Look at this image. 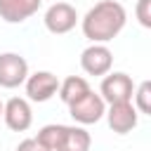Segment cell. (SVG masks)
<instances>
[{
	"label": "cell",
	"mask_w": 151,
	"mask_h": 151,
	"mask_svg": "<svg viewBox=\"0 0 151 151\" xmlns=\"http://www.w3.org/2000/svg\"><path fill=\"white\" fill-rule=\"evenodd\" d=\"M127 21V12L118 0H101L87 9L83 17V33L92 42H109L113 40Z\"/></svg>",
	"instance_id": "obj_1"
},
{
	"label": "cell",
	"mask_w": 151,
	"mask_h": 151,
	"mask_svg": "<svg viewBox=\"0 0 151 151\" xmlns=\"http://www.w3.org/2000/svg\"><path fill=\"white\" fill-rule=\"evenodd\" d=\"M68 113L76 123L80 125H92V123H99L106 113V101L101 99V94L87 90L83 97H78L76 101L68 104Z\"/></svg>",
	"instance_id": "obj_2"
},
{
	"label": "cell",
	"mask_w": 151,
	"mask_h": 151,
	"mask_svg": "<svg viewBox=\"0 0 151 151\" xmlns=\"http://www.w3.org/2000/svg\"><path fill=\"white\" fill-rule=\"evenodd\" d=\"M28 78V61L17 52H2L0 54V87L14 90L24 85Z\"/></svg>",
	"instance_id": "obj_3"
},
{
	"label": "cell",
	"mask_w": 151,
	"mask_h": 151,
	"mask_svg": "<svg viewBox=\"0 0 151 151\" xmlns=\"http://www.w3.org/2000/svg\"><path fill=\"white\" fill-rule=\"evenodd\" d=\"M132 92H134V85H132V78L123 71H109L101 80V87H99V94L104 101L109 104H116V101H132Z\"/></svg>",
	"instance_id": "obj_4"
},
{
	"label": "cell",
	"mask_w": 151,
	"mask_h": 151,
	"mask_svg": "<svg viewBox=\"0 0 151 151\" xmlns=\"http://www.w3.org/2000/svg\"><path fill=\"white\" fill-rule=\"evenodd\" d=\"M42 21H45V28H47L50 33L64 35V33H68V31L76 28V24H78V12H76V7L68 5V2H54V5L47 7Z\"/></svg>",
	"instance_id": "obj_5"
},
{
	"label": "cell",
	"mask_w": 151,
	"mask_h": 151,
	"mask_svg": "<svg viewBox=\"0 0 151 151\" xmlns=\"http://www.w3.org/2000/svg\"><path fill=\"white\" fill-rule=\"evenodd\" d=\"M80 66L87 76H106L113 66V52L104 42H92L80 54Z\"/></svg>",
	"instance_id": "obj_6"
},
{
	"label": "cell",
	"mask_w": 151,
	"mask_h": 151,
	"mask_svg": "<svg viewBox=\"0 0 151 151\" xmlns=\"http://www.w3.org/2000/svg\"><path fill=\"white\" fill-rule=\"evenodd\" d=\"M106 120H109V127L116 132V134H127L137 127V120H139V111L134 109L132 101H116V104H109V111L104 113Z\"/></svg>",
	"instance_id": "obj_7"
},
{
	"label": "cell",
	"mask_w": 151,
	"mask_h": 151,
	"mask_svg": "<svg viewBox=\"0 0 151 151\" xmlns=\"http://www.w3.org/2000/svg\"><path fill=\"white\" fill-rule=\"evenodd\" d=\"M24 85L31 101H50L59 90V78L50 71H35L24 80Z\"/></svg>",
	"instance_id": "obj_8"
},
{
	"label": "cell",
	"mask_w": 151,
	"mask_h": 151,
	"mask_svg": "<svg viewBox=\"0 0 151 151\" xmlns=\"http://www.w3.org/2000/svg\"><path fill=\"white\" fill-rule=\"evenodd\" d=\"M2 118H5V125L14 132H26L33 123V111H31V104L24 99V97H12L5 106H2Z\"/></svg>",
	"instance_id": "obj_9"
},
{
	"label": "cell",
	"mask_w": 151,
	"mask_h": 151,
	"mask_svg": "<svg viewBox=\"0 0 151 151\" xmlns=\"http://www.w3.org/2000/svg\"><path fill=\"white\" fill-rule=\"evenodd\" d=\"M42 0H0V19L7 24H21L40 9Z\"/></svg>",
	"instance_id": "obj_10"
},
{
	"label": "cell",
	"mask_w": 151,
	"mask_h": 151,
	"mask_svg": "<svg viewBox=\"0 0 151 151\" xmlns=\"http://www.w3.org/2000/svg\"><path fill=\"white\" fill-rule=\"evenodd\" d=\"M90 144H92V137H90V132L85 127L66 125L54 151H90Z\"/></svg>",
	"instance_id": "obj_11"
},
{
	"label": "cell",
	"mask_w": 151,
	"mask_h": 151,
	"mask_svg": "<svg viewBox=\"0 0 151 151\" xmlns=\"http://www.w3.org/2000/svg\"><path fill=\"white\" fill-rule=\"evenodd\" d=\"M87 90H92V87H90V83H87L83 76H68L66 80L59 83V90H57V92H59L61 101L68 106L71 101H76L78 97H83Z\"/></svg>",
	"instance_id": "obj_12"
},
{
	"label": "cell",
	"mask_w": 151,
	"mask_h": 151,
	"mask_svg": "<svg viewBox=\"0 0 151 151\" xmlns=\"http://www.w3.org/2000/svg\"><path fill=\"white\" fill-rule=\"evenodd\" d=\"M64 127H66V125H59V123L45 125V127H40V132H38L35 139H38L42 146H47L50 151H54L57 144H59V139H61V134H64Z\"/></svg>",
	"instance_id": "obj_13"
},
{
	"label": "cell",
	"mask_w": 151,
	"mask_h": 151,
	"mask_svg": "<svg viewBox=\"0 0 151 151\" xmlns=\"http://www.w3.org/2000/svg\"><path fill=\"white\" fill-rule=\"evenodd\" d=\"M132 99H134V109L139 113H151V83L144 80L134 92H132Z\"/></svg>",
	"instance_id": "obj_14"
},
{
	"label": "cell",
	"mask_w": 151,
	"mask_h": 151,
	"mask_svg": "<svg viewBox=\"0 0 151 151\" xmlns=\"http://www.w3.org/2000/svg\"><path fill=\"white\" fill-rule=\"evenodd\" d=\"M134 12H137L139 24H142L144 28H151V0H137Z\"/></svg>",
	"instance_id": "obj_15"
},
{
	"label": "cell",
	"mask_w": 151,
	"mask_h": 151,
	"mask_svg": "<svg viewBox=\"0 0 151 151\" xmlns=\"http://www.w3.org/2000/svg\"><path fill=\"white\" fill-rule=\"evenodd\" d=\"M17 151H50V149H47V146H42L35 137H28V139H21V142H19Z\"/></svg>",
	"instance_id": "obj_16"
},
{
	"label": "cell",
	"mask_w": 151,
	"mask_h": 151,
	"mask_svg": "<svg viewBox=\"0 0 151 151\" xmlns=\"http://www.w3.org/2000/svg\"><path fill=\"white\" fill-rule=\"evenodd\" d=\"M2 106H5V104H2V101H0V116H2Z\"/></svg>",
	"instance_id": "obj_17"
}]
</instances>
